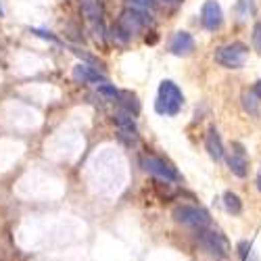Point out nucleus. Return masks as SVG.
I'll use <instances>...</instances> for the list:
<instances>
[{
  "instance_id": "22",
  "label": "nucleus",
  "mask_w": 261,
  "mask_h": 261,
  "mask_svg": "<svg viewBox=\"0 0 261 261\" xmlns=\"http://www.w3.org/2000/svg\"><path fill=\"white\" fill-rule=\"evenodd\" d=\"M238 253H241V259H243V261H247V255L251 253V245H249L247 241L238 243Z\"/></svg>"
},
{
  "instance_id": "1",
  "label": "nucleus",
  "mask_w": 261,
  "mask_h": 261,
  "mask_svg": "<svg viewBox=\"0 0 261 261\" xmlns=\"http://www.w3.org/2000/svg\"><path fill=\"white\" fill-rule=\"evenodd\" d=\"M182 105H184L182 90L171 80H163L161 86H159L157 102H155L157 113H161V115H176L182 109Z\"/></svg>"
},
{
  "instance_id": "15",
  "label": "nucleus",
  "mask_w": 261,
  "mask_h": 261,
  "mask_svg": "<svg viewBox=\"0 0 261 261\" xmlns=\"http://www.w3.org/2000/svg\"><path fill=\"white\" fill-rule=\"evenodd\" d=\"M119 105H121L123 111L132 113V115H136V113H138V109H140L136 96H134V94H129V92H121V94H119Z\"/></svg>"
},
{
  "instance_id": "14",
  "label": "nucleus",
  "mask_w": 261,
  "mask_h": 261,
  "mask_svg": "<svg viewBox=\"0 0 261 261\" xmlns=\"http://www.w3.org/2000/svg\"><path fill=\"white\" fill-rule=\"evenodd\" d=\"M117 129H136V121H134V115L132 113H127V111H117L115 117H113Z\"/></svg>"
},
{
  "instance_id": "3",
  "label": "nucleus",
  "mask_w": 261,
  "mask_h": 261,
  "mask_svg": "<svg viewBox=\"0 0 261 261\" xmlns=\"http://www.w3.org/2000/svg\"><path fill=\"white\" fill-rule=\"evenodd\" d=\"M153 23V17L148 15V11H144V9H125L123 13H121V17H119V21H117V25L129 36V38H134L140 30H144L146 25H150Z\"/></svg>"
},
{
  "instance_id": "10",
  "label": "nucleus",
  "mask_w": 261,
  "mask_h": 261,
  "mask_svg": "<svg viewBox=\"0 0 261 261\" xmlns=\"http://www.w3.org/2000/svg\"><path fill=\"white\" fill-rule=\"evenodd\" d=\"M205 148H207V153L211 159L215 161H220L224 157V144H222V138L220 134H217V129L211 125L207 129V134H205Z\"/></svg>"
},
{
  "instance_id": "9",
  "label": "nucleus",
  "mask_w": 261,
  "mask_h": 261,
  "mask_svg": "<svg viewBox=\"0 0 261 261\" xmlns=\"http://www.w3.org/2000/svg\"><path fill=\"white\" fill-rule=\"evenodd\" d=\"M82 11L94 30L102 32V9L98 0H82Z\"/></svg>"
},
{
  "instance_id": "6",
  "label": "nucleus",
  "mask_w": 261,
  "mask_h": 261,
  "mask_svg": "<svg viewBox=\"0 0 261 261\" xmlns=\"http://www.w3.org/2000/svg\"><path fill=\"white\" fill-rule=\"evenodd\" d=\"M199 241H201V245H203L211 255H215V257H226L228 251H230L228 241H226V238H224L220 232H211V230L201 228V230H199Z\"/></svg>"
},
{
  "instance_id": "8",
  "label": "nucleus",
  "mask_w": 261,
  "mask_h": 261,
  "mask_svg": "<svg viewBox=\"0 0 261 261\" xmlns=\"http://www.w3.org/2000/svg\"><path fill=\"white\" fill-rule=\"evenodd\" d=\"M169 50L176 57H186L194 50V38L188 32H176L169 42Z\"/></svg>"
},
{
  "instance_id": "11",
  "label": "nucleus",
  "mask_w": 261,
  "mask_h": 261,
  "mask_svg": "<svg viewBox=\"0 0 261 261\" xmlns=\"http://www.w3.org/2000/svg\"><path fill=\"white\" fill-rule=\"evenodd\" d=\"M73 77L82 84H98V82H105V75L98 73V69L90 67L86 63H77L75 69H73Z\"/></svg>"
},
{
  "instance_id": "12",
  "label": "nucleus",
  "mask_w": 261,
  "mask_h": 261,
  "mask_svg": "<svg viewBox=\"0 0 261 261\" xmlns=\"http://www.w3.org/2000/svg\"><path fill=\"white\" fill-rule=\"evenodd\" d=\"M228 167L234 176L238 178H245L249 173V161H247V155H241V153H234L228 157Z\"/></svg>"
},
{
  "instance_id": "7",
  "label": "nucleus",
  "mask_w": 261,
  "mask_h": 261,
  "mask_svg": "<svg viewBox=\"0 0 261 261\" xmlns=\"http://www.w3.org/2000/svg\"><path fill=\"white\" fill-rule=\"evenodd\" d=\"M201 21H203L205 30H209V32H215L217 28L222 25L224 13H222V7H220V3H217V0H207V3L203 5Z\"/></svg>"
},
{
  "instance_id": "19",
  "label": "nucleus",
  "mask_w": 261,
  "mask_h": 261,
  "mask_svg": "<svg viewBox=\"0 0 261 261\" xmlns=\"http://www.w3.org/2000/svg\"><path fill=\"white\" fill-rule=\"evenodd\" d=\"M117 138L127 146H134L138 142V129H117Z\"/></svg>"
},
{
  "instance_id": "23",
  "label": "nucleus",
  "mask_w": 261,
  "mask_h": 261,
  "mask_svg": "<svg viewBox=\"0 0 261 261\" xmlns=\"http://www.w3.org/2000/svg\"><path fill=\"white\" fill-rule=\"evenodd\" d=\"M253 92H255V94H257V96L261 98V80H259V82L255 84V88H253Z\"/></svg>"
},
{
  "instance_id": "20",
  "label": "nucleus",
  "mask_w": 261,
  "mask_h": 261,
  "mask_svg": "<svg viewBox=\"0 0 261 261\" xmlns=\"http://www.w3.org/2000/svg\"><path fill=\"white\" fill-rule=\"evenodd\" d=\"M253 48L257 50V55H261V21L253 25Z\"/></svg>"
},
{
  "instance_id": "25",
  "label": "nucleus",
  "mask_w": 261,
  "mask_h": 261,
  "mask_svg": "<svg viewBox=\"0 0 261 261\" xmlns=\"http://www.w3.org/2000/svg\"><path fill=\"white\" fill-rule=\"evenodd\" d=\"M165 3H178V0H165Z\"/></svg>"
},
{
  "instance_id": "17",
  "label": "nucleus",
  "mask_w": 261,
  "mask_h": 261,
  "mask_svg": "<svg viewBox=\"0 0 261 261\" xmlns=\"http://www.w3.org/2000/svg\"><path fill=\"white\" fill-rule=\"evenodd\" d=\"M234 11H236L238 19L245 21L249 15H253V13H255V5H253V0H238L236 7H234Z\"/></svg>"
},
{
  "instance_id": "4",
  "label": "nucleus",
  "mask_w": 261,
  "mask_h": 261,
  "mask_svg": "<svg viewBox=\"0 0 261 261\" xmlns=\"http://www.w3.org/2000/svg\"><path fill=\"white\" fill-rule=\"evenodd\" d=\"M173 220L178 224H184V226H192V228H207L211 224V217L205 209L201 207H194V205H178L173 209Z\"/></svg>"
},
{
  "instance_id": "13",
  "label": "nucleus",
  "mask_w": 261,
  "mask_h": 261,
  "mask_svg": "<svg viewBox=\"0 0 261 261\" xmlns=\"http://www.w3.org/2000/svg\"><path fill=\"white\" fill-rule=\"evenodd\" d=\"M259 96L253 90H243L241 100H243V109L251 115V117H259Z\"/></svg>"
},
{
  "instance_id": "21",
  "label": "nucleus",
  "mask_w": 261,
  "mask_h": 261,
  "mask_svg": "<svg viewBox=\"0 0 261 261\" xmlns=\"http://www.w3.org/2000/svg\"><path fill=\"white\" fill-rule=\"evenodd\" d=\"M132 5L138 9H144V11H153L157 7V0H132Z\"/></svg>"
},
{
  "instance_id": "5",
  "label": "nucleus",
  "mask_w": 261,
  "mask_h": 261,
  "mask_svg": "<svg viewBox=\"0 0 261 261\" xmlns=\"http://www.w3.org/2000/svg\"><path fill=\"white\" fill-rule=\"evenodd\" d=\"M142 169L148 171V173H153V176L165 180V182H180V173L178 169L173 167L171 163L163 161L161 157H153V155H148V157H142L140 161Z\"/></svg>"
},
{
  "instance_id": "16",
  "label": "nucleus",
  "mask_w": 261,
  "mask_h": 261,
  "mask_svg": "<svg viewBox=\"0 0 261 261\" xmlns=\"http://www.w3.org/2000/svg\"><path fill=\"white\" fill-rule=\"evenodd\" d=\"M224 207H226V211L228 213H234V215H238L243 211V203H241V199L236 197L234 192H224Z\"/></svg>"
},
{
  "instance_id": "2",
  "label": "nucleus",
  "mask_w": 261,
  "mask_h": 261,
  "mask_svg": "<svg viewBox=\"0 0 261 261\" xmlns=\"http://www.w3.org/2000/svg\"><path fill=\"white\" fill-rule=\"evenodd\" d=\"M247 57H249V48L243 44V42H232V44L220 46L215 50V55H213L215 63L222 65V67H226V69H241V67H245Z\"/></svg>"
},
{
  "instance_id": "24",
  "label": "nucleus",
  "mask_w": 261,
  "mask_h": 261,
  "mask_svg": "<svg viewBox=\"0 0 261 261\" xmlns=\"http://www.w3.org/2000/svg\"><path fill=\"white\" fill-rule=\"evenodd\" d=\"M257 188L261 190V169H259V173H257Z\"/></svg>"
},
{
  "instance_id": "18",
  "label": "nucleus",
  "mask_w": 261,
  "mask_h": 261,
  "mask_svg": "<svg viewBox=\"0 0 261 261\" xmlns=\"http://www.w3.org/2000/svg\"><path fill=\"white\" fill-rule=\"evenodd\" d=\"M96 90H98V94H102V96H107V98H113V100H119V90L115 88V86H111V84H107V82H100L98 86H96Z\"/></svg>"
}]
</instances>
